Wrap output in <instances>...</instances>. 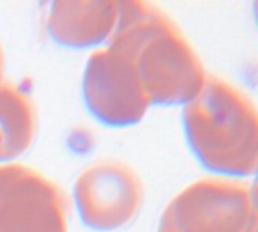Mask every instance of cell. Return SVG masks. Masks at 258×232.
Wrapping results in <instances>:
<instances>
[{
  "label": "cell",
  "mask_w": 258,
  "mask_h": 232,
  "mask_svg": "<svg viewBox=\"0 0 258 232\" xmlns=\"http://www.w3.org/2000/svg\"><path fill=\"white\" fill-rule=\"evenodd\" d=\"M107 44L132 59L153 104L184 106L209 75L180 27L142 0L119 2L118 24Z\"/></svg>",
  "instance_id": "obj_1"
},
{
  "label": "cell",
  "mask_w": 258,
  "mask_h": 232,
  "mask_svg": "<svg viewBox=\"0 0 258 232\" xmlns=\"http://www.w3.org/2000/svg\"><path fill=\"white\" fill-rule=\"evenodd\" d=\"M160 223L175 232H257L255 189L240 178H201L168 204Z\"/></svg>",
  "instance_id": "obj_3"
},
{
  "label": "cell",
  "mask_w": 258,
  "mask_h": 232,
  "mask_svg": "<svg viewBox=\"0 0 258 232\" xmlns=\"http://www.w3.org/2000/svg\"><path fill=\"white\" fill-rule=\"evenodd\" d=\"M3 75H5V53L0 44V83L3 82Z\"/></svg>",
  "instance_id": "obj_9"
},
{
  "label": "cell",
  "mask_w": 258,
  "mask_h": 232,
  "mask_svg": "<svg viewBox=\"0 0 258 232\" xmlns=\"http://www.w3.org/2000/svg\"><path fill=\"white\" fill-rule=\"evenodd\" d=\"M183 124L194 154L218 177L242 180L257 171V109L233 83L209 74L184 104Z\"/></svg>",
  "instance_id": "obj_2"
},
{
  "label": "cell",
  "mask_w": 258,
  "mask_h": 232,
  "mask_svg": "<svg viewBox=\"0 0 258 232\" xmlns=\"http://www.w3.org/2000/svg\"><path fill=\"white\" fill-rule=\"evenodd\" d=\"M38 130V115L30 95L12 82L0 83V163L24 154Z\"/></svg>",
  "instance_id": "obj_8"
},
{
  "label": "cell",
  "mask_w": 258,
  "mask_h": 232,
  "mask_svg": "<svg viewBox=\"0 0 258 232\" xmlns=\"http://www.w3.org/2000/svg\"><path fill=\"white\" fill-rule=\"evenodd\" d=\"M119 18L116 0L54 2L47 15L51 38L65 47L85 48L109 41Z\"/></svg>",
  "instance_id": "obj_7"
},
{
  "label": "cell",
  "mask_w": 258,
  "mask_h": 232,
  "mask_svg": "<svg viewBox=\"0 0 258 232\" xmlns=\"http://www.w3.org/2000/svg\"><path fill=\"white\" fill-rule=\"evenodd\" d=\"M63 190L39 171L0 163V232H68Z\"/></svg>",
  "instance_id": "obj_5"
},
{
  "label": "cell",
  "mask_w": 258,
  "mask_h": 232,
  "mask_svg": "<svg viewBox=\"0 0 258 232\" xmlns=\"http://www.w3.org/2000/svg\"><path fill=\"white\" fill-rule=\"evenodd\" d=\"M83 97L91 113L112 127L139 122L153 106L132 59L112 44L89 56L83 74Z\"/></svg>",
  "instance_id": "obj_4"
},
{
  "label": "cell",
  "mask_w": 258,
  "mask_h": 232,
  "mask_svg": "<svg viewBox=\"0 0 258 232\" xmlns=\"http://www.w3.org/2000/svg\"><path fill=\"white\" fill-rule=\"evenodd\" d=\"M157 232H175L172 228H169V226H166V225H162L160 223V226H159V231Z\"/></svg>",
  "instance_id": "obj_10"
},
{
  "label": "cell",
  "mask_w": 258,
  "mask_h": 232,
  "mask_svg": "<svg viewBox=\"0 0 258 232\" xmlns=\"http://www.w3.org/2000/svg\"><path fill=\"white\" fill-rule=\"evenodd\" d=\"M74 199L86 226L95 231H115L138 216L144 202V186L128 165L103 159L79 174Z\"/></svg>",
  "instance_id": "obj_6"
}]
</instances>
